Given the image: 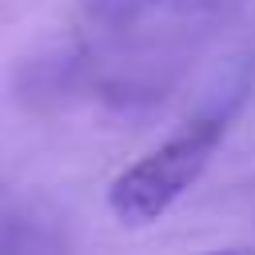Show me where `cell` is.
I'll return each instance as SVG.
<instances>
[{
	"instance_id": "obj_1",
	"label": "cell",
	"mask_w": 255,
	"mask_h": 255,
	"mask_svg": "<svg viewBox=\"0 0 255 255\" xmlns=\"http://www.w3.org/2000/svg\"><path fill=\"white\" fill-rule=\"evenodd\" d=\"M223 116H199L183 124L171 139L143 151L135 163H128L112 187H108V211L124 227H147L159 215H167L207 171L211 155L223 143Z\"/></svg>"
}]
</instances>
